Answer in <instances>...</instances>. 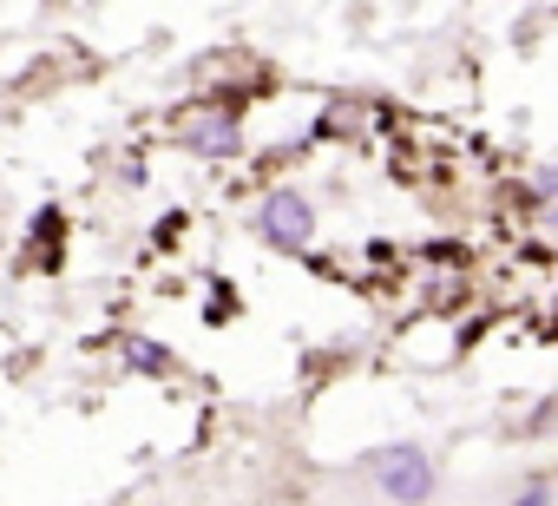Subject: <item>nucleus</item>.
Listing matches in <instances>:
<instances>
[{"instance_id": "20e7f679", "label": "nucleus", "mask_w": 558, "mask_h": 506, "mask_svg": "<svg viewBox=\"0 0 558 506\" xmlns=\"http://www.w3.org/2000/svg\"><path fill=\"white\" fill-rule=\"evenodd\" d=\"M125 362H138L145 375H165V369H171V356H165L158 342H145V336H125Z\"/></svg>"}, {"instance_id": "f257e3e1", "label": "nucleus", "mask_w": 558, "mask_h": 506, "mask_svg": "<svg viewBox=\"0 0 558 506\" xmlns=\"http://www.w3.org/2000/svg\"><path fill=\"white\" fill-rule=\"evenodd\" d=\"M368 480L388 493V499H427L434 493V460L421 447H375L368 460Z\"/></svg>"}, {"instance_id": "39448f33", "label": "nucleus", "mask_w": 558, "mask_h": 506, "mask_svg": "<svg viewBox=\"0 0 558 506\" xmlns=\"http://www.w3.org/2000/svg\"><path fill=\"white\" fill-rule=\"evenodd\" d=\"M538 197H545V224L558 230V165H551V171L538 178Z\"/></svg>"}, {"instance_id": "7ed1b4c3", "label": "nucleus", "mask_w": 558, "mask_h": 506, "mask_svg": "<svg viewBox=\"0 0 558 506\" xmlns=\"http://www.w3.org/2000/svg\"><path fill=\"white\" fill-rule=\"evenodd\" d=\"M184 145L204 152V158H236V119L230 112H204L184 125Z\"/></svg>"}, {"instance_id": "f03ea898", "label": "nucleus", "mask_w": 558, "mask_h": 506, "mask_svg": "<svg viewBox=\"0 0 558 506\" xmlns=\"http://www.w3.org/2000/svg\"><path fill=\"white\" fill-rule=\"evenodd\" d=\"M256 230H263L276 250H310V237H316V210H310L303 191H269L263 210H256Z\"/></svg>"}]
</instances>
